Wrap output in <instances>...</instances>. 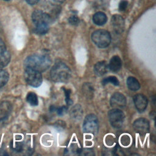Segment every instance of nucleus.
I'll return each mask as SVG.
<instances>
[{
  "label": "nucleus",
  "instance_id": "obj_23",
  "mask_svg": "<svg viewBox=\"0 0 156 156\" xmlns=\"http://www.w3.org/2000/svg\"><path fill=\"white\" fill-rule=\"evenodd\" d=\"M63 90H64V92H65V101H66V102L67 104V105H70L73 104V100L70 98V94H71V90H69V89H65V88L63 87L62 88Z\"/></svg>",
  "mask_w": 156,
  "mask_h": 156
},
{
  "label": "nucleus",
  "instance_id": "obj_18",
  "mask_svg": "<svg viewBox=\"0 0 156 156\" xmlns=\"http://www.w3.org/2000/svg\"><path fill=\"white\" fill-rule=\"evenodd\" d=\"M82 91L84 95L88 99H92L94 94V88L90 83H85L82 85Z\"/></svg>",
  "mask_w": 156,
  "mask_h": 156
},
{
  "label": "nucleus",
  "instance_id": "obj_26",
  "mask_svg": "<svg viewBox=\"0 0 156 156\" xmlns=\"http://www.w3.org/2000/svg\"><path fill=\"white\" fill-rule=\"evenodd\" d=\"M69 23L72 24V25H77L79 23V19L77 16H71V17H69Z\"/></svg>",
  "mask_w": 156,
  "mask_h": 156
},
{
  "label": "nucleus",
  "instance_id": "obj_11",
  "mask_svg": "<svg viewBox=\"0 0 156 156\" xmlns=\"http://www.w3.org/2000/svg\"><path fill=\"white\" fill-rule=\"evenodd\" d=\"M133 102L136 110L140 112H144L147 106V99L143 94H136L133 96Z\"/></svg>",
  "mask_w": 156,
  "mask_h": 156
},
{
  "label": "nucleus",
  "instance_id": "obj_14",
  "mask_svg": "<svg viewBox=\"0 0 156 156\" xmlns=\"http://www.w3.org/2000/svg\"><path fill=\"white\" fill-rule=\"evenodd\" d=\"M83 113V112L82 106L79 104H76L71 109L69 115L73 120L77 121L82 119Z\"/></svg>",
  "mask_w": 156,
  "mask_h": 156
},
{
  "label": "nucleus",
  "instance_id": "obj_24",
  "mask_svg": "<svg viewBox=\"0 0 156 156\" xmlns=\"http://www.w3.org/2000/svg\"><path fill=\"white\" fill-rule=\"evenodd\" d=\"M80 155L91 156V155H94V153L93 151L91 149L85 148V149H81V152H80Z\"/></svg>",
  "mask_w": 156,
  "mask_h": 156
},
{
  "label": "nucleus",
  "instance_id": "obj_2",
  "mask_svg": "<svg viewBox=\"0 0 156 156\" xmlns=\"http://www.w3.org/2000/svg\"><path fill=\"white\" fill-rule=\"evenodd\" d=\"M32 20L35 26V32L37 34L44 35L47 33L51 20L48 13L41 10H35L32 15Z\"/></svg>",
  "mask_w": 156,
  "mask_h": 156
},
{
  "label": "nucleus",
  "instance_id": "obj_15",
  "mask_svg": "<svg viewBox=\"0 0 156 156\" xmlns=\"http://www.w3.org/2000/svg\"><path fill=\"white\" fill-rule=\"evenodd\" d=\"M108 68L113 72H118L120 70L122 66V61L120 57L118 55H114L110 60Z\"/></svg>",
  "mask_w": 156,
  "mask_h": 156
},
{
  "label": "nucleus",
  "instance_id": "obj_7",
  "mask_svg": "<svg viewBox=\"0 0 156 156\" xmlns=\"http://www.w3.org/2000/svg\"><path fill=\"white\" fill-rule=\"evenodd\" d=\"M108 118L112 127L121 128L124 121V114L119 108H113L108 112Z\"/></svg>",
  "mask_w": 156,
  "mask_h": 156
},
{
  "label": "nucleus",
  "instance_id": "obj_8",
  "mask_svg": "<svg viewBox=\"0 0 156 156\" xmlns=\"http://www.w3.org/2000/svg\"><path fill=\"white\" fill-rule=\"evenodd\" d=\"M133 127L136 132L140 135H145L149 131V122L145 118H138L134 121Z\"/></svg>",
  "mask_w": 156,
  "mask_h": 156
},
{
  "label": "nucleus",
  "instance_id": "obj_3",
  "mask_svg": "<svg viewBox=\"0 0 156 156\" xmlns=\"http://www.w3.org/2000/svg\"><path fill=\"white\" fill-rule=\"evenodd\" d=\"M71 75L69 68L62 62L55 63L50 71L51 78L55 82H66L71 77Z\"/></svg>",
  "mask_w": 156,
  "mask_h": 156
},
{
  "label": "nucleus",
  "instance_id": "obj_28",
  "mask_svg": "<svg viewBox=\"0 0 156 156\" xmlns=\"http://www.w3.org/2000/svg\"><path fill=\"white\" fill-rule=\"evenodd\" d=\"M6 51L5 45L4 43V41L2 40V39L0 38V54Z\"/></svg>",
  "mask_w": 156,
  "mask_h": 156
},
{
  "label": "nucleus",
  "instance_id": "obj_22",
  "mask_svg": "<svg viewBox=\"0 0 156 156\" xmlns=\"http://www.w3.org/2000/svg\"><path fill=\"white\" fill-rule=\"evenodd\" d=\"M109 83H111L115 86H118L119 84V82L118 79L115 76H108L107 77L104 78L102 80V85H105Z\"/></svg>",
  "mask_w": 156,
  "mask_h": 156
},
{
  "label": "nucleus",
  "instance_id": "obj_20",
  "mask_svg": "<svg viewBox=\"0 0 156 156\" xmlns=\"http://www.w3.org/2000/svg\"><path fill=\"white\" fill-rule=\"evenodd\" d=\"M26 101L27 102L33 106H36L38 104V100L37 94L34 92H29L26 96Z\"/></svg>",
  "mask_w": 156,
  "mask_h": 156
},
{
  "label": "nucleus",
  "instance_id": "obj_13",
  "mask_svg": "<svg viewBox=\"0 0 156 156\" xmlns=\"http://www.w3.org/2000/svg\"><path fill=\"white\" fill-rule=\"evenodd\" d=\"M12 106L10 102L3 101L0 104V120L6 119L10 113Z\"/></svg>",
  "mask_w": 156,
  "mask_h": 156
},
{
  "label": "nucleus",
  "instance_id": "obj_6",
  "mask_svg": "<svg viewBox=\"0 0 156 156\" xmlns=\"http://www.w3.org/2000/svg\"><path fill=\"white\" fill-rule=\"evenodd\" d=\"M83 129L85 132L96 134L99 130L98 119L96 115L94 114L88 115L83 121Z\"/></svg>",
  "mask_w": 156,
  "mask_h": 156
},
{
  "label": "nucleus",
  "instance_id": "obj_4",
  "mask_svg": "<svg viewBox=\"0 0 156 156\" xmlns=\"http://www.w3.org/2000/svg\"><path fill=\"white\" fill-rule=\"evenodd\" d=\"M111 39V35L109 32L104 29L95 30L91 35L93 42L101 48L107 47L110 44Z\"/></svg>",
  "mask_w": 156,
  "mask_h": 156
},
{
  "label": "nucleus",
  "instance_id": "obj_30",
  "mask_svg": "<svg viewBox=\"0 0 156 156\" xmlns=\"http://www.w3.org/2000/svg\"><path fill=\"white\" fill-rule=\"evenodd\" d=\"M26 2L30 5H34L37 4L40 0H26Z\"/></svg>",
  "mask_w": 156,
  "mask_h": 156
},
{
  "label": "nucleus",
  "instance_id": "obj_16",
  "mask_svg": "<svg viewBox=\"0 0 156 156\" xmlns=\"http://www.w3.org/2000/svg\"><path fill=\"white\" fill-rule=\"evenodd\" d=\"M107 17L106 15L102 12L95 13L93 16V21L98 26H102L107 22Z\"/></svg>",
  "mask_w": 156,
  "mask_h": 156
},
{
  "label": "nucleus",
  "instance_id": "obj_19",
  "mask_svg": "<svg viewBox=\"0 0 156 156\" xmlns=\"http://www.w3.org/2000/svg\"><path fill=\"white\" fill-rule=\"evenodd\" d=\"M10 60V54L6 50L0 54V68L7 66Z\"/></svg>",
  "mask_w": 156,
  "mask_h": 156
},
{
  "label": "nucleus",
  "instance_id": "obj_5",
  "mask_svg": "<svg viewBox=\"0 0 156 156\" xmlns=\"http://www.w3.org/2000/svg\"><path fill=\"white\" fill-rule=\"evenodd\" d=\"M24 79L29 85L33 87H38L43 80L42 75L40 71L26 68L24 71Z\"/></svg>",
  "mask_w": 156,
  "mask_h": 156
},
{
  "label": "nucleus",
  "instance_id": "obj_27",
  "mask_svg": "<svg viewBox=\"0 0 156 156\" xmlns=\"http://www.w3.org/2000/svg\"><path fill=\"white\" fill-rule=\"evenodd\" d=\"M128 2L126 0H121L119 4V9L120 11H124L127 7Z\"/></svg>",
  "mask_w": 156,
  "mask_h": 156
},
{
  "label": "nucleus",
  "instance_id": "obj_12",
  "mask_svg": "<svg viewBox=\"0 0 156 156\" xmlns=\"http://www.w3.org/2000/svg\"><path fill=\"white\" fill-rule=\"evenodd\" d=\"M108 65L105 61H101L96 63L94 66V71L96 75L102 76L108 71Z\"/></svg>",
  "mask_w": 156,
  "mask_h": 156
},
{
  "label": "nucleus",
  "instance_id": "obj_32",
  "mask_svg": "<svg viewBox=\"0 0 156 156\" xmlns=\"http://www.w3.org/2000/svg\"><path fill=\"white\" fill-rule=\"evenodd\" d=\"M52 1L55 2H57V3H61L62 2H63L65 0H52Z\"/></svg>",
  "mask_w": 156,
  "mask_h": 156
},
{
  "label": "nucleus",
  "instance_id": "obj_17",
  "mask_svg": "<svg viewBox=\"0 0 156 156\" xmlns=\"http://www.w3.org/2000/svg\"><path fill=\"white\" fill-rule=\"evenodd\" d=\"M126 83L129 89L132 91H137L140 88V84L138 80L134 77H129L127 79Z\"/></svg>",
  "mask_w": 156,
  "mask_h": 156
},
{
  "label": "nucleus",
  "instance_id": "obj_1",
  "mask_svg": "<svg viewBox=\"0 0 156 156\" xmlns=\"http://www.w3.org/2000/svg\"><path fill=\"white\" fill-rule=\"evenodd\" d=\"M51 63V60L48 55L32 54L28 56L24 62L25 68H31L40 73L47 70Z\"/></svg>",
  "mask_w": 156,
  "mask_h": 156
},
{
  "label": "nucleus",
  "instance_id": "obj_33",
  "mask_svg": "<svg viewBox=\"0 0 156 156\" xmlns=\"http://www.w3.org/2000/svg\"><path fill=\"white\" fill-rule=\"evenodd\" d=\"M4 1H9V0H4Z\"/></svg>",
  "mask_w": 156,
  "mask_h": 156
},
{
  "label": "nucleus",
  "instance_id": "obj_31",
  "mask_svg": "<svg viewBox=\"0 0 156 156\" xmlns=\"http://www.w3.org/2000/svg\"><path fill=\"white\" fill-rule=\"evenodd\" d=\"M56 109H57V108L55 107V106L51 105V106L50 107V108H49V111H50L51 112H53L56 111Z\"/></svg>",
  "mask_w": 156,
  "mask_h": 156
},
{
  "label": "nucleus",
  "instance_id": "obj_25",
  "mask_svg": "<svg viewBox=\"0 0 156 156\" xmlns=\"http://www.w3.org/2000/svg\"><path fill=\"white\" fill-rule=\"evenodd\" d=\"M67 111H68V108L66 106H62L56 109L57 113L59 116L64 115L66 113Z\"/></svg>",
  "mask_w": 156,
  "mask_h": 156
},
{
  "label": "nucleus",
  "instance_id": "obj_9",
  "mask_svg": "<svg viewBox=\"0 0 156 156\" xmlns=\"http://www.w3.org/2000/svg\"><path fill=\"white\" fill-rule=\"evenodd\" d=\"M110 105L113 108H122L126 105V98L122 94L116 92L111 97L110 101Z\"/></svg>",
  "mask_w": 156,
  "mask_h": 156
},
{
  "label": "nucleus",
  "instance_id": "obj_10",
  "mask_svg": "<svg viewBox=\"0 0 156 156\" xmlns=\"http://www.w3.org/2000/svg\"><path fill=\"white\" fill-rule=\"evenodd\" d=\"M111 23L116 34H121L124 32L125 22L123 17L119 15H114L112 17Z\"/></svg>",
  "mask_w": 156,
  "mask_h": 156
},
{
  "label": "nucleus",
  "instance_id": "obj_29",
  "mask_svg": "<svg viewBox=\"0 0 156 156\" xmlns=\"http://www.w3.org/2000/svg\"><path fill=\"white\" fill-rule=\"evenodd\" d=\"M13 149L17 152H20L23 149V144L21 143H16L15 146H14Z\"/></svg>",
  "mask_w": 156,
  "mask_h": 156
},
{
  "label": "nucleus",
  "instance_id": "obj_21",
  "mask_svg": "<svg viewBox=\"0 0 156 156\" xmlns=\"http://www.w3.org/2000/svg\"><path fill=\"white\" fill-rule=\"evenodd\" d=\"M9 74L8 72L4 69H0V88L4 86L8 82Z\"/></svg>",
  "mask_w": 156,
  "mask_h": 156
}]
</instances>
